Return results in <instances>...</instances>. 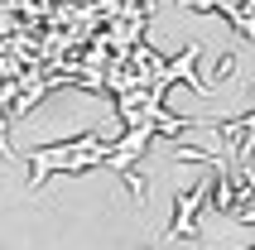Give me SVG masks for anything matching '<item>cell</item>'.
I'll return each mask as SVG.
<instances>
[{
	"label": "cell",
	"instance_id": "1",
	"mask_svg": "<svg viewBox=\"0 0 255 250\" xmlns=\"http://www.w3.org/2000/svg\"><path fill=\"white\" fill-rule=\"evenodd\" d=\"M106 144L111 139H101V135H82V139H72V144H48V149H34L29 154V193H39L43 178L48 173H58V168H92V164H106Z\"/></svg>",
	"mask_w": 255,
	"mask_h": 250
},
{
	"label": "cell",
	"instance_id": "2",
	"mask_svg": "<svg viewBox=\"0 0 255 250\" xmlns=\"http://www.w3.org/2000/svg\"><path fill=\"white\" fill-rule=\"evenodd\" d=\"M207 193H212V183H198V188H193L188 197H178V212H173V226H169V236H173V241L198 236V231H193V212L207 202Z\"/></svg>",
	"mask_w": 255,
	"mask_h": 250
}]
</instances>
